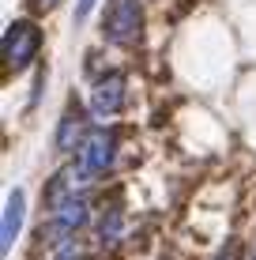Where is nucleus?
I'll list each match as a JSON object with an SVG mask.
<instances>
[{
  "label": "nucleus",
  "mask_w": 256,
  "mask_h": 260,
  "mask_svg": "<svg viewBox=\"0 0 256 260\" xmlns=\"http://www.w3.org/2000/svg\"><path fill=\"white\" fill-rule=\"evenodd\" d=\"M87 219H91V200H87L83 192L79 196H68L64 204H57V208L49 211V222L42 226V241L53 249H64L76 241V230L87 226Z\"/></svg>",
  "instance_id": "nucleus-1"
},
{
  "label": "nucleus",
  "mask_w": 256,
  "mask_h": 260,
  "mask_svg": "<svg viewBox=\"0 0 256 260\" xmlns=\"http://www.w3.org/2000/svg\"><path fill=\"white\" fill-rule=\"evenodd\" d=\"M0 46H4V64L15 68V72H23L34 57H38V49H42V30H38V23L15 19V23L4 30V42H0Z\"/></svg>",
  "instance_id": "nucleus-2"
},
{
  "label": "nucleus",
  "mask_w": 256,
  "mask_h": 260,
  "mask_svg": "<svg viewBox=\"0 0 256 260\" xmlns=\"http://www.w3.org/2000/svg\"><path fill=\"white\" fill-rule=\"evenodd\" d=\"M252 260H256V256H252Z\"/></svg>",
  "instance_id": "nucleus-12"
},
{
  "label": "nucleus",
  "mask_w": 256,
  "mask_h": 260,
  "mask_svg": "<svg viewBox=\"0 0 256 260\" xmlns=\"http://www.w3.org/2000/svg\"><path fill=\"white\" fill-rule=\"evenodd\" d=\"M113 158H117V128H94L87 143L79 147V166H83L87 177H102L105 170L113 166Z\"/></svg>",
  "instance_id": "nucleus-4"
},
{
  "label": "nucleus",
  "mask_w": 256,
  "mask_h": 260,
  "mask_svg": "<svg viewBox=\"0 0 256 260\" xmlns=\"http://www.w3.org/2000/svg\"><path fill=\"white\" fill-rule=\"evenodd\" d=\"M53 260H91V253L83 249V241H72V245L57 249V256H53Z\"/></svg>",
  "instance_id": "nucleus-8"
},
{
  "label": "nucleus",
  "mask_w": 256,
  "mask_h": 260,
  "mask_svg": "<svg viewBox=\"0 0 256 260\" xmlns=\"http://www.w3.org/2000/svg\"><path fill=\"white\" fill-rule=\"evenodd\" d=\"M218 260H237V253H234V249H226V253H218Z\"/></svg>",
  "instance_id": "nucleus-10"
},
{
  "label": "nucleus",
  "mask_w": 256,
  "mask_h": 260,
  "mask_svg": "<svg viewBox=\"0 0 256 260\" xmlns=\"http://www.w3.org/2000/svg\"><path fill=\"white\" fill-rule=\"evenodd\" d=\"M38 4H57V0H38Z\"/></svg>",
  "instance_id": "nucleus-11"
},
{
  "label": "nucleus",
  "mask_w": 256,
  "mask_h": 260,
  "mask_svg": "<svg viewBox=\"0 0 256 260\" xmlns=\"http://www.w3.org/2000/svg\"><path fill=\"white\" fill-rule=\"evenodd\" d=\"M125 98H128V76L125 72H105L91 91V113L102 117V121L117 117V113L125 110Z\"/></svg>",
  "instance_id": "nucleus-5"
},
{
  "label": "nucleus",
  "mask_w": 256,
  "mask_h": 260,
  "mask_svg": "<svg viewBox=\"0 0 256 260\" xmlns=\"http://www.w3.org/2000/svg\"><path fill=\"white\" fill-rule=\"evenodd\" d=\"M94 8H98V0H79L76 4V23H87V15H91Z\"/></svg>",
  "instance_id": "nucleus-9"
},
{
  "label": "nucleus",
  "mask_w": 256,
  "mask_h": 260,
  "mask_svg": "<svg viewBox=\"0 0 256 260\" xmlns=\"http://www.w3.org/2000/svg\"><path fill=\"white\" fill-rule=\"evenodd\" d=\"M87 117H83V110L79 106H72V110H64V117H60V128H57V151H76V147H83L87 143Z\"/></svg>",
  "instance_id": "nucleus-7"
},
{
  "label": "nucleus",
  "mask_w": 256,
  "mask_h": 260,
  "mask_svg": "<svg viewBox=\"0 0 256 260\" xmlns=\"http://www.w3.org/2000/svg\"><path fill=\"white\" fill-rule=\"evenodd\" d=\"M139 30H143V8H139V0H113L109 15H105V38L113 46H136Z\"/></svg>",
  "instance_id": "nucleus-3"
},
{
  "label": "nucleus",
  "mask_w": 256,
  "mask_h": 260,
  "mask_svg": "<svg viewBox=\"0 0 256 260\" xmlns=\"http://www.w3.org/2000/svg\"><path fill=\"white\" fill-rule=\"evenodd\" d=\"M23 219H26V192L12 189V192H8V204H4V222H0V253H4V256L12 253L15 241H19Z\"/></svg>",
  "instance_id": "nucleus-6"
}]
</instances>
